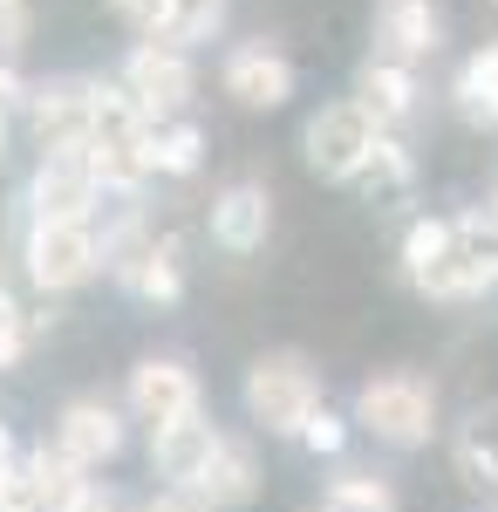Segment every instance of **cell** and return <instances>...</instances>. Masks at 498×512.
<instances>
[{
	"label": "cell",
	"instance_id": "f546056e",
	"mask_svg": "<svg viewBox=\"0 0 498 512\" xmlns=\"http://www.w3.org/2000/svg\"><path fill=\"white\" fill-rule=\"evenodd\" d=\"M7 465H14V444H7V431H0V472H7Z\"/></svg>",
	"mask_w": 498,
	"mask_h": 512
},
{
	"label": "cell",
	"instance_id": "4316f807",
	"mask_svg": "<svg viewBox=\"0 0 498 512\" xmlns=\"http://www.w3.org/2000/svg\"><path fill=\"white\" fill-rule=\"evenodd\" d=\"M301 444H307V451H321V458H328V451H342V417H335V410H328V403H321V410H314V417H307Z\"/></svg>",
	"mask_w": 498,
	"mask_h": 512
},
{
	"label": "cell",
	"instance_id": "5b68a950",
	"mask_svg": "<svg viewBox=\"0 0 498 512\" xmlns=\"http://www.w3.org/2000/svg\"><path fill=\"white\" fill-rule=\"evenodd\" d=\"M21 260H28V280L41 294H62V287H82L103 267V239H96L89 219H35Z\"/></svg>",
	"mask_w": 498,
	"mask_h": 512
},
{
	"label": "cell",
	"instance_id": "4dcf8cb0",
	"mask_svg": "<svg viewBox=\"0 0 498 512\" xmlns=\"http://www.w3.org/2000/svg\"><path fill=\"white\" fill-rule=\"evenodd\" d=\"M485 219H492V226H498V192H492V205H485Z\"/></svg>",
	"mask_w": 498,
	"mask_h": 512
},
{
	"label": "cell",
	"instance_id": "44dd1931",
	"mask_svg": "<svg viewBox=\"0 0 498 512\" xmlns=\"http://www.w3.org/2000/svg\"><path fill=\"white\" fill-rule=\"evenodd\" d=\"M219 21H226V0H171V14H164V35H157V41H178V48H192V41H212V35H219Z\"/></svg>",
	"mask_w": 498,
	"mask_h": 512
},
{
	"label": "cell",
	"instance_id": "4fadbf2b",
	"mask_svg": "<svg viewBox=\"0 0 498 512\" xmlns=\"http://www.w3.org/2000/svg\"><path fill=\"white\" fill-rule=\"evenodd\" d=\"M376 62H403L417 69L423 55L437 48V0H376Z\"/></svg>",
	"mask_w": 498,
	"mask_h": 512
},
{
	"label": "cell",
	"instance_id": "7402d4cb",
	"mask_svg": "<svg viewBox=\"0 0 498 512\" xmlns=\"http://www.w3.org/2000/svg\"><path fill=\"white\" fill-rule=\"evenodd\" d=\"M28 472H35L41 506H48V512H62V506L82 492V485H89V478H82V465H69L62 451H35V458H28Z\"/></svg>",
	"mask_w": 498,
	"mask_h": 512
},
{
	"label": "cell",
	"instance_id": "83f0119b",
	"mask_svg": "<svg viewBox=\"0 0 498 512\" xmlns=\"http://www.w3.org/2000/svg\"><path fill=\"white\" fill-rule=\"evenodd\" d=\"M62 512H123V499H116V492H103V485H82Z\"/></svg>",
	"mask_w": 498,
	"mask_h": 512
},
{
	"label": "cell",
	"instance_id": "ffe728a7",
	"mask_svg": "<svg viewBox=\"0 0 498 512\" xmlns=\"http://www.w3.org/2000/svg\"><path fill=\"white\" fill-rule=\"evenodd\" d=\"M328 512H396V492L376 472H335L328 478Z\"/></svg>",
	"mask_w": 498,
	"mask_h": 512
},
{
	"label": "cell",
	"instance_id": "30bf717a",
	"mask_svg": "<svg viewBox=\"0 0 498 512\" xmlns=\"http://www.w3.org/2000/svg\"><path fill=\"white\" fill-rule=\"evenodd\" d=\"M28 117H35L41 151H62V144H89V117H96V82L82 76H55L28 89Z\"/></svg>",
	"mask_w": 498,
	"mask_h": 512
},
{
	"label": "cell",
	"instance_id": "9a60e30c",
	"mask_svg": "<svg viewBox=\"0 0 498 512\" xmlns=\"http://www.w3.org/2000/svg\"><path fill=\"white\" fill-rule=\"evenodd\" d=\"M219 451V431L205 424V417H185V424H164V431H151V465L171 485H185L192 492L198 472H205V458Z\"/></svg>",
	"mask_w": 498,
	"mask_h": 512
},
{
	"label": "cell",
	"instance_id": "ac0fdd59",
	"mask_svg": "<svg viewBox=\"0 0 498 512\" xmlns=\"http://www.w3.org/2000/svg\"><path fill=\"white\" fill-rule=\"evenodd\" d=\"M458 110L464 123H485V130L498 123V41H485L458 69Z\"/></svg>",
	"mask_w": 498,
	"mask_h": 512
},
{
	"label": "cell",
	"instance_id": "603a6c76",
	"mask_svg": "<svg viewBox=\"0 0 498 512\" xmlns=\"http://www.w3.org/2000/svg\"><path fill=\"white\" fill-rule=\"evenodd\" d=\"M0 512H48L28 465H7V472H0Z\"/></svg>",
	"mask_w": 498,
	"mask_h": 512
},
{
	"label": "cell",
	"instance_id": "8fae6325",
	"mask_svg": "<svg viewBox=\"0 0 498 512\" xmlns=\"http://www.w3.org/2000/svg\"><path fill=\"white\" fill-rule=\"evenodd\" d=\"M226 96L246 103V110H280L294 96V62L267 41H246V48L226 55Z\"/></svg>",
	"mask_w": 498,
	"mask_h": 512
},
{
	"label": "cell",
	"instance_id": "f1b7e54d",
	"mask_svg": "<svg viewBox=\"0 0 498 512\" xmlns=\"http://www.w3.org/2000/svg\"><path fill=\"white\" fill-rule=\"evenodd\" d=\"M144 512H205V499H157V506H144Z\"/></svg>",
	"mask_w": 498,
	"mask_h": 512
},
{
	"label": "cell",
	"instance_id": "277c9868",
	"mask_svg": "<svg viewBox=\"0 0 498 512\" xmlns=\"http://www.w3.org/2000/svg\"><path fill=\"white\" fill-rule=\"evenodd\" d=\"M383 137H389V130L369 117L355 96H348V103H328V110H314V117H307L301 151H307V164H314L321 178H362Z\"/></svg>",
	"mask_w": 498,
	"mask_h": 512
},
{
	"label": "cell",
	"instance_id": "7a4b0ae2",
	"mask_svg": "<svg viewBox=\"0 0 498 512\" xmlns=\"http://www.w3.org/2000/svg\"><path fill=\"white\" fill-rule=\"evenodd\" d=\"M485 233H498L485 212H478V219H451V239H444L430 260L403 267V274H410V287H417V294H430V301H464V294L492 287V280H498V246Z\"/></svg>",
	"mask_w": 498,
	"mask_h": 512
},
{
	"label": "cell",
	"instance_id": "d4e9b609",
	"mask_svg": "<svg viewBox=\"0 0 498 512\" xmlns=\"http://www.w3.org/2000/svg\"><path fill=\"white\" fill-rule=\"evenodd\" d=\"M110 7H116V14H123V21H130L144 41L164 35V14H171V0H110Z\"/></svg>",
	"mask_w": 498,
	"mask_h": 512
},
{
	"label": "cell",
	"instance_id": "e0dca14e",
	"mask_svg": "<svg viewBox=\"0 0 498 512\" xmlns=\"http://www.w3.org/2000/svg\"><path fill=\"white\" fill-rule=\"evenodd\" d=\"M355 103L383 123V130H389V123H403L410 110H417V69H403V62H376V55H369V62H362V96H355Z\"/></svg>",
	"mask_w": 498,
	"mask_h": 512
},
{
	"label": "cell",
	"instance_id": "6da1fadb",
	"mask_svg": "<svg viewBox=\"0 0 498 512\" xmlns=\"http://www.w3.org/2000/svg\"><path fill=\"white\" fill-rule=\"evenodd\" d=\"M151 123L130 96L123 82H96V117H89V164L103 178V192H137L151 178Z\"/></svg>",
	"mask_w": 498,
	"mask_h": 512
},
{
	"label": "cell",
	"instance_id": "5bb4252c",
	"mask_svg": "<svg viewBox=\"0 0 498 512\" xmlns=\"http://www.w3.org/2000/svg\"><path fill=\"white\" fill-rule=\"evenodd\" d=\"M267 226H273V205H267L260 185H226V192L212 198V239H219L226 253L267 246Z\"/></svg>",
	"mask_w": 498,
	"mask_h": 512
},
{
	"label": "cell",
	"instance_id": "d6986e66",
	"mask_svg": "<svg viewBox=\"0 0 498 512\" xmlns=\"http://www.w3.org/2000/svg\"><path fill=\"white\" fill-rule=\"evenodd\" d=\"M198 151H205L198 123H185V117H164V123H151V171L192 178V171H198Z\"/></svg>",
	"mask_w": 498,
	"mask_h": 512
},
{
	"label": "cell",
	"instance_id": "1f68e13d",
	"mask_svg": "<svg viewBox=\"0 0 498 512\" xmlns=\"http://www.w3.org/2000/svg\"><path fill=\"white\" fill-rule=\"evenodd\" d=\"M0 144H7V110H0Z\"/></svg>",
	"mask_w": 498,
	"mask_h": 512
},
{
	"label": "cell",
	"instance_id": "484cf974",
	"mask_svg": "<svg viewBox=\"0 0 498 512\" xmlns=\"http://www.w3.org/2000/svg\"><path fill=\"white\" fill-rule=\"evenodd\" d=\"M21 349H28V321H21V308L0 294V369H14Z\"/></svg>",
	"mask_w": 498,
	"mask_h": 512
},
{
	"label": "cell",
	"instance_id": "ba28073f",
	"mask_svg": "<svg viewBox=\"0 0 498 512\" xmlns=\"http://www.w3.org/2000/svg\"><path fill=\"white\" fill-rule=\"evenodd\" d=\"M96 198H103V178H96V164H89L82 144L41 151L35 178H28V205H35V219H89Z\"/></svg>",
	"mask_w": 498,
	"mask_h": 512
},
{
	"label": "cell",
	"instance_id": "7c38bea8",
	"mask_svg": "<svg viewBox=\"0 0 498 512\" xmlns=\"http://www.w3.org/2000/svg\"><path fill=\"white\" fill-rule=\"evenodd\" d=\"M55 451L69 465H82V472H96V465H110L116 451H123V417H116L110 403H96V396H76L62 410V424H55Z\"/></svg>",
	"mask_w": 498,
	"mask_h": 512
},
{
	"label": "cell",
	"instance_id": "3957f363",
	"mask_svg": "<svg viewBox=\"0 0 498 512\" xmlns=\"http://www.w3.org/2000/svg\"><path fill=\"white\" fill-rule=\"evenodd\" d=\"M246 410H253L273 437H301L307 417L321 410V376H314L294 349L260 355V362L246 369Z\"/></svg>",
	"mask_w": 498,
	"mask_h": 512
},
{
	"label": "cell",
	"instance_id": "52a82bcc",
	"mask_svg": "<svg viewBox=\"0 0 498 512\" xmlns=\"http://www.w3.org/2000/svg\"><path fill=\"white\" fill-rule=\"evenodd\" d=\"M192 55L178 48V41H137L130 48V62H123V96L144 110V117H178L185 103H192Z\"/></svg>",
	"mask_w": 498,
	"mask_h": 512
},
{
	"label": "cell",
	"instance_id": "8992f818",
	"mask_svg": "<svg viewBox=\"0 0 498 512\" xmlns=\"http://www.w3.org/2000/svg\"><path fill=\"white\" fill-rule=\"evenodd\" d=\"M355 424L376 431L383 444H423L437 431V390L423 376H376L355 396Z\"/></svg>",
	"mask_w": 498,
	"mask_h": 512
},
{
	"label": "cell",
	"instance_id": "2e32d148",
	"mask_svg": "<svg viewBox=\"0 0 498 512\" xmlns=\"http://www.w3.org/2000/svg\"><path fill=\"white\" fill-rule=\"evenodd\" d=\"M260 492V472H253V451L239 444V437H219V451L205 458V472H198L192 499H205V506H246Z\"/></svg>",
	"mask_w": 498,
	"mask_h": 512
},
{
	"label": "cell",
	"instance_id": "cb8c5ba5",
	"mask_svg": "<svg viewBox=\"0 0 498 512\" xmlns=\"http://www.w3.org/2000/svg\"><path fill=\"white\" fill-rule=\"evenodd\" d=\"M28 28H35L28 0H0V62H14V55L28 48Z\"/></svg>",
	"mask_w": 498,
	"mask_h": 512
},
{
	"label": "cell",
	"instance_id": "9c48e42d",
	"mask_svg": "<svg viewBox=\"0 0 498 512\" xmlns=\"http://www.w3.org/2000/svg\"><path fill=\"white\" fill-rule=\"evenodd\" d=\"M130 410H137L151 431L185 424V417H198V376L178 355H144V362L130 369Z\"/></svg>",
	"mask_w": 498,
	"mask_h": 512
}]
</instances>
